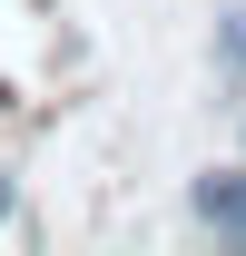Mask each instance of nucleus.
<instances>
[{"label": "nucleus", "mask_w": 246, "mask_h": 256, "mask_svg": "<svg viewBox=\"0 0 246 256\" xmlns=\"http://www.w3.org/2000/svg\"><path fill=\"white\" fill-rule=\"evenodd\" d=\"M10 207H20V197H10V178H0V217H10Z\"/></svg>", "instance_id": "7ed1b4c3"}, {"label": "nucleus", "mask_w": 246, "mask_h": 256, "mask_svg": "<svg viewBox=\"0 0 246 256\" xmlns=\"http://www.w3.org/2000/svg\"><path fill=\"white\" fill-rule=\"evenodd\" d=\"M236 138H246V89H236Z\"/></svg>", "instance_id": "20e7f679"}, {"label": "nucleus", "mask_w": 246, "mask_h": 256, "mask_svg": "<svg viewBox=\"0 0 246 256\" xmlns=\"http://www.w3.org/2000/svg\"><path fill=\"white\" fill-rule=\"evenodd\" d=\"M187 217L207 226L226 256H246V158H226V168H197V178H187Z\"/></svg>", "instance_id": "f257e3e1"}, {"label": "nucleus", "mask_w": 246, "mask_h": 256, "mask_svg": "<svg viewBox=\"0 0 246 256\" xmlns=\"http://www.w3.org/2000/svg\"><path fill=\"white\" fill-rule=\"evenodd\" d=\"M207 79H216V108H236V89H246V0H226V10H216Z\"/></svg>", "instance_id": "f03ea898"}]
</instances>
